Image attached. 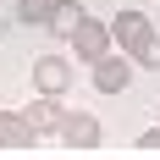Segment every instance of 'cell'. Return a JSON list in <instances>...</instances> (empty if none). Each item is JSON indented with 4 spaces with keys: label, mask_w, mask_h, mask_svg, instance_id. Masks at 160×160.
Here are the masks:
<instances>
[{
    "label": "cell",
    "mask_w": 160,
    "mask_h": 160,
    "mask_svg": "<svg viewBox=\"0 0 160 160\" xmlns=\"http://www.w3.org/2000/svg\"><path fill=\"white\" fill-rule=\"evenodd\" d=\"M66 44L83 55V66H94L99 55H111V50H116V39H111V22H94V17H83V22H78V33H72Z\"/></svg>",
    "instance_id": "obj_1"
},
{
    "label": "cell",
    "mask_w": 160,
    "mask_h": 160,
    "mask_svg": "<svg viewBox=\"0 0 160 160\" xmlns=\"http://www.w3.org/2000/svg\"><path fill=\"white\" fill-rule=\"evenodd\" d=\"M88 72H94V88H99V94H122V88L132 83V55H127V50H111V55H99Z\"/></svg>",
    "instance_id": "obj_2"
},
{
    "label": "cell",
    "mask_w": 160,
    "mask_h": 160,
    "mask_svg": "<svg viewBox=\"0 0 160 160\" xmlns=\"http://www.w3.org/2000/svg\"><path fill=\"white\" fill-rule=\"evenodd\" d=\"M33 88L61 99L66 88H72V61H66V55H39V61H33Z\"/></svg>",
    "instance_id": "obj_3"
},
{
    "label": "cell",
    "mask_w": 160,
    "mask_h": 160,
    "mask_svg": "<svg viewBox=\"0 0 160 160\" xmlns=\"http://www.w3.org/2000/svg\"><path fill=\"white\" fill-rule=\"evenodd\" d=\"M99 138H105V132H99V122L88 111H66L61 116V144L66 149H99Z\"/></svg>",
    "instance_id": "obj_4"
},
{
    "label": "cell",
    "mask_w": 160,
    "mask_h": 160,
    "mask_svg": "<svg viewBox=\"0 0 160 160\" xmlns=\"http://www.w3.org/2000/svg\"><path fill=\"white\" fill-rule=\"evenodd\" d=\"M144 33H155L144 11H132V6H127V11H116V17H111V39H116V50H132Z\"/></svg>",
    "instance_id": "obj_5"
},
{
    "label": "cell",
    "mask_w": 160,
    "mask_h": 160,
    "mask_svg": "<svg viewBox=\"0 0 160 160\" xmlns=\"http://www.w3.org/2000/svg\"><path fill=\"white\" fill-rule=\"evenodd\" d=\"M39 144V132L28 127V116L22 111H0V149H33Z\"/></svg>",
    "instance_id": "obj_6"
},
{
    "label": "cell",
    "mask_w": 160,
    "mask_h": 160,
    "mask_svg": "<svg viewBox=\"0 0 160 160\" xmlns=\"http://www.w3.org/2000/svg\"><path fill=\"white\" fill-rule=\"evenodd\" d=\"M22 116H28V127L44 138V132H61V116H66V111H61V99H55V94H39Z\"/></svg>",
    "instance_id": "obj_7"
},
{
    "label": "cell",
    "mask_w": 160,
    "mask_h": 160,
    "mask_svg": "<svg viewBox=\"0 0 160 160\" xmlns=\"http://www.w3.org/2000/svg\"><path fill=\"white\" fill-rule=\"evenodd\" d=\"M78 22H83L78 0H55V6H50V22H44V28L55 33V39H72V33H78Z\"/></svg>",
    "instance_id": "obj_8"
},
{
    "label": "cell",
    "mask_w": 160,
    "mask_h": 160,
    "mask_svg": "<svg viewBox=\"0 0 160 160\" xmlns=\"http://www.w3.org/2000/svg\"><path fill=\"white\" fill-rule=\"evenodd\" d=\"M127 55H132L138 66H155V72H160V33H144V39H138Z\"/></svg>",
    "instance_id": "obj_9"
},
{
    "label": "cell",
    "mask_w": 160,
    "mask_h": 160,
    "mask_svg": "<svg viewBox=\"0 0 160 160\" xmlns=\"http://www.w3.org/2000/svg\"><path fill=\"white\" fill-rule=\"evenodd\" d=\"M50 6H55V0H22L17 17H22V22H50Z\"/></svg>",
    "instance_id": "obj_10"
},
{
    "label": "cell",
    "mask_w": 160,
    "mask_h": 160,
    "mask_svg": "<svg viewBox=\"0 0 160 160\" xmlns=\"http://www.w3.org/2000/svg\"><path fill=\"white\" fill-rule=\"evenodd\" d=\"M138 149H144V155H160V127H149V132H138Z\"/></svg>",
    "instance_id": "obj_11"
}]
</instances>
